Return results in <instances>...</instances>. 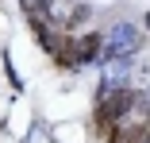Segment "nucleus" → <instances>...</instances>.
<instances>
[{"label":"nucleus","instance_id":"7ed1b4c3","mask_svg":"<svg viewBox=\"0 0 150 143\" xmlns=\"http://www.w3.org/2000/svg\"><path fill=\"white\" fill-rule=\"evenodd\" d=\"M142 23H146V31H150V12H146V16H142Z\"/></svg>","mask_w":150,"mask_h":143},{"label":"nucleus","instance_id":"f257e3e1","mask_svg":"<svg viewBox=\"0 0 150 143\" xmlns=\"http://www.w3.org/2000/svg\"><path fill=\"white\" fill-rule=\"evenodd\" d=\"M62 50L73 58V66H100L104 62V35L100 31H88V35H77V39H62Z\"/></svg>","mask_w":150,"mask_h":143},{"label":"nucleus","instance_id":"f03ea898","mask_svg":"<svg viewBox=\"0 0 150 143\" xmlns=\"http://www.w3.org/2000/svg\"><path fill=\"white\" fill-rule=\"evenodd\" d=\"M0 66H4V77H8V85H12V93H23V77H19V70L12 66V50H8V46L0 50Z\"/></svg>","mask_w":150,"mask_h":143}]
</instances>
